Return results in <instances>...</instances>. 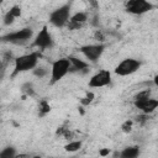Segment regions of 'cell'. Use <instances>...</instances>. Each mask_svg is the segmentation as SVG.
Instances as JSON below:
<instances>
[{
	"mask_svg": "<svg viewBox=\"0 0 158 158\" xmlns=\"http://www.w3.org/2000/svg\"><path fill=\"white\" fill-rule=\"evenodd\" d=\"M86 20H88V14L84 12V11H78V12L70 15L69 22H74V23H78V25H83Z\"/></svg>",
	"mask_w": 158,
	"mask_h": 158,
	"instance_id": "4fadbf2b",
	"label": "cell"
},
{
	"mask_svg": "<svg viewBox=\"0 0 158 158\" xmlns=\"http://www.w3.org/2000/svg\"><path fill=\"white\" fill-rule=\"evenodd\" d=\"M105 49V46L101 43H95V44H85L83 47H80V52L84 54V57L91 62L95 63L100 59V57L102 56Z\"/></svg>",
	"mask_w": 158,
	"mask_h": 158,
	"instance_id": "ba28073f",
	"label": "cell"
},
{
	"mask_svg": "<svg viewBox=\"0 0 158 158\" xmlns=\"http://www.w3.org/2000/svg\"><path fill=\"white\" fill-rule=\"evenodd\" d=\"M94 98H95V94H94L93 91H88V93L85 94V96L80 99V104H81L83 106H88L89 104H91V102L94 101Z\"/></svg>",
	"mask_w": 158,
	"mask_h": 158,
	"instance_id": "d6986e66",
	"label": "cell"
},
{
	"mask_svg": "<svg viewBox=\"0 0 158 158\" xmlns=\"http://www.w3.org/2000/svg\"><path fill=\"white\" fill-rule=\"evenodd\" d=\"M69 19H70V4H63L49 14L48 20H49V23L53 25L54 27L62 28L67 26Z\"/></svg>",
	"mask_w": 158,
	"mask_h": 158,
	"instance_id": "3957f363",
	"label": "cell"
},
{
	"mask_svg": "<svg viewBox=\"0 0 158 158\" xmlns=\"http://www.w3.org/2000/svg\"><path fill=\"white\" fill-rule=\"evenodd\" d=\"M22 90H23L26 94H28V95H32V94H33V86H32L31 83H26V84L22 86Z\"/></svg>",
	"mask_w": 158,
	"mask_h": 158,
	"instance_id": "603a6c76",
	"label": "cell"
},
{
	"mask_svg": "<svg viewBox=\"0 0 158 158\" xmlns=\"http://www.w3.org/2000/svg\"><path fill=\"white\" fill-rule=\"evenodd\" d=\"M9 12H10L15 19H17V17H20V16H21V7H20L19 5H14L12 7H10Z\"/></svg>",
	"mask_w": 158,
	"mask_h": 158,
	"instance_id": "44dd1931",
	"label": "cell"
},
{
	"mask_svg": "<svg viewBox=\"0 0 158 158\" xmlns=\"http://www.w3.org/2000/svg\"><path fill=\"white\" fill-rule=\"evenodd\" d=\"M17 154L16 148L12 146H7L0 151V158H15Z\"/></svg>",
	"mask_w": 158,
	"mask_h": 158,
	"instance_id": "2e32d148",
	"label": "cell"
},
{
	"mask_svg": "<svg viewBox=\"0 0 158 158\" xmlns=\"http://www.w3.org/2000/svg\"><path fill=\"white\" fill-rule=\"evenodd\" d=\"M132 127H133V121H132V120H127V121H125V122L121 125V130H122V132H125V133H130V132L132 131Z\"/></svg>",
	"mask_w": 158,
	"mask_h": 158,
	"instance_id": "ffe728a7",
	"label": "cell"
},
{
	"mask_svg": "<svg viewBox=\"0 0 158 158\" xmlns=\"http://www.w3.org/2000/svg\"><path fill=\"white\" fill-rule=\"evenodd\" d=\"M51 105H49V102L47 101V100H41L40 101V104H38V116H46L47 114H49L51 112Z\"/></svg>",
	"mask_w": 158,
	"mask_h": 158,
	"instance_id": "9a60e30c",
	"label": "cell"
},
{
	"mask_svg": "<svg viewBox=\"0 0 158 158\" xmlns=\"http://www.w3.org/2000/svg\"><path fill=\"white\" fill-rule=\"evenodd\" d=\"M31 158H42L41 156H33V157H31Z\"/></svg>",
	"mask_w": 158,
	"mask_h": 158,
	"instance_id": "4316f807",
	"label": "cell"
},
{
	"mask_svg": "<svg viewBox=\"0 0 158 158\" xmlns=\"http://www.w3.org/2000/svg\"><path fill=\"white\" fill-rule=\"evenodd\" d=\"M125 7L132 15H143L153 9V4L146 0H130L125 4Z\"/></svg>",
	"mask_w": 158,
	"mask_h": 158,
	"instance_id": "8992f818",
	"label": "cell"
},
{
	"mask_svg": "<svg viewBox=\"0 0 158 158\" xmlns=\"http://www.w3.org/2000/svg\"><path fill=\"white\" fill-rule=\"evenodd\" d=\"M15 158H31V156L30 154H26V153H20V154L17 153Z\"/></svg>",
	"mask_w": 158,
	"mask_h": 158,
	"instance_id": "484cf974",
	"label": "cell"
},
{
	"mask_svg": "<svg viewBox=\"0 0 158 158\" xmlns=\"http://www.w3.org/2000/svg\"><path fill=\"white\" fill-rule=\"evenodd\" d=\"M54 158H65V157H54Z\"/></svg>",
	"mask_w": 158,
	"mask_h": 158,
	"instance_id": "f1b7e54d",
	"label": "cell"
},
{
	"mask_svg": "<svg viewBox=\"0 0 158 158\" xmlns=\"http://www.w3.org/2000/svg\"><path fill=\"white\" fill-rule=\"evenodd\" d=\"M151 94H152V91H151L149 89H144V90H142V91H139V93H137V94L135 95V98H133V101L147 100V99L152 98V96H151Z\"/></svg>",
	"mask_w": 158,
	"mask_h": 158,
	"instance_id": "ac0fdd59",
	"label": "cell"
},
{
	"mask_svg": "<svg viewBox=\"0 0 158 158\" xmlns=\"http://www.w3.org/2000/svg\"><path fill=\"white\" fill-rule=\"evenodd\" d=\"M83 146V142L81 141H78V139H72L69 141L65 146H64V151L65 152H69V153H74V152H78Z\"/></svg>",
	"mask_w": 158,
	"mask_h": 158,
	"instance_id": "5bb4252c",
	"label": "cell"
},
{
	"mask_svg": "<svg viewBox=\"0 0 158 158\" xmlns=\"http://www.w3.org/2000/svg\"><path fill=\"white\" fill-rule=\"evenodd\" d=\"M109 153H110L109 148H102V149L99 151V156L100 157H106V156H109Z\"/></svg>",
	"mask_w": 158,
	"mask_h": 158,
	"instance_id": "cb8c5ba5",
	"label": "cell"
},
{
	"mask_svg": "<svg viewBox=\"0 0 158 158\" xmlns=\"http://www.w3.org/2000/svg\"><path fill=\"white\" fill-rule=\"evenodd\" d=\"M95 38H96L98 41H104V36H102V33H101L100 31H96V35H95Z\"/></svg>",
	"mask_w": 158,
	"mask_h": 158,
	"instance_id": "d4e9b609",
	"label": "cell"
},
{
	"mask_svg": "<svg viewBox=\"0 0 158 158\" xmlns=\"http://www.w3.org/2000/svg\"><path fill=\"white\" fill-rule=\"evenodd\" d=\"M33 75H36L37 78H44L49 74V69L47 67H43V65H37L33 70H32Z\"/></svg>",
	"mask_w": 158,
	"mask_h": 158,
	"instance_id": "e0dca14e",
	"label": "cell"
},
{
	"mask_svg": "<svg viewBox=\"0 0 158 158\" xmlns=\"http://www.w3.org/2000/svg\"><path fill=\"white\" fill-rule=\"evenodd\" d=\"M111 83V72L107 69H101L90 77L88 85L90 88H102Z\"/></svg>",
	"mask_w": 158,
	"mask_h": 158,
	"instance_id": "9c48e42d",
	"label": "cell"
},
{
	"mask_svg": "<svg viewBox=\"0 0 158 158\" xmlns=\"http://www.w3.org/2000/svg\"><path fill=\"white\" fill-rule=\"evenodd\" d=\"M53 37L48 30L47 26H43L38 33L36 35L35 40H33V46H36L37 48L40 49H48V48H52L53 47Z\"/></svg>",
	"mask_w": 158,
	"mask_h": 158,
	"instance_id": "52a82bcc",
	"label": "cell"
},
{
	"mask_svg": "<svg viewBox=\"0 0 158 158\" xmlns=\"http://www.w3.org/2000/svg\"><path fill=\"white\" fill-rule=\"evenodd\" d=\"M41 58V54L38 52H30L22 56H19L15 58V64H14V70L11 77H16L20 73L33 70L38 65V60Z\"/></svg>",
	"mask_w": 158,
	"mask_h": 158,
	"instance_id": "6da1fadb",
	"label": "cell"
},
{
	"mask_svg": "<svg viewBox=\"0 0 158 158\" xmlns=\"http://www.w3.org/2000/svg\"><path fill=\"white\" fill-rule=\"evenodd\" d=\"M133 105L136 109L142 111L144 115L152 114L157 107H158V100L154 98H149L147 100H141V101H133Z\"/></svg>",
	"mask_w": 158,
	"mask_h": 158,
	"instance_id": "30bf717a",
	"label": "cell"
},
{
	"mask_svg": "<svg viewBox=\"0 0 158 158\" xmlns=\"http://www.w3.org/2000/svg\"><path fill=\"white\" fill-rule=\"evenodd\" d=\"M33 36V30L31 27H23L21 30L10 32L4 35L0 40L4 42H10V43H15V44H20V43H25L27 41H30Z\"/></svg>",
	"mask_w": 158,
	"mask_h": 158,
	"instance_id": "5b68a950",
	"label": "cell"
},
{
	"mask_svg": "<svg viewBox=\"0 0 158 158\" xmlns=\"http://www.w3.org/2000/svg\"><path fill=\"white\" fill-rule=\"evenodd\" d=\"M1 67H2V62H1V59H0V69H1Z\"/></svg>",
	"mask_w": 158,
	"mask_h": 158,
	"instance_id": "83f0119b",
	"label": "cell"
},
{
	"mask_svg": "<svg viewBox=\"0 0 158 158\" xmlns=\"http://www.w3.org/2000/svg\"><path fill=\"white\" fill-rule=\"evenodd\" d=\"M139 154H141V149L138 146H128L125 147L118 153V158H138Z\"/></svg>",
	"mask_w": 158,
	"mask_h": 158,
	"instance_id": "7c38bea8",
	"label": "cell"
},
{
	"mask_svg": "<svg viewBox=\"0 0 158 158\" xmlns=\"http://www.w3.org/2000/svg\"><path fill=\"white\" fill-rule=\"evenodd\" d=\"M70 72V62L67 58H59L57 60H54L51 65V79H49V84L53 85L56 83H58L59 80H62L68 73Z\"/></svg>",
	"mask_w": 158,
	"mask_h": 158,
	"instance_id": "7a4b0ae2",
	"label": "cell"
},
{
	"mask_svg": "<svg viewBox=\"0 0 158 158\" xmlns=\"http://www.w3.org/2000/svg\"><path fill=\"white\" fill-rule=\"evenodd\" d=\"M2 20H4V23H5L6 26H9V25H12V23H14L15 17H14L9 11H7V12L4 15V19H2Z\"/></svg>",
	"mask_w": 158,
	"mask_h": 158,
	"instance_id": "7402d4cb",
	"label": "cell"
},
{
	"mask_svg": "<svg viewBox=\"0 0 158 158\" xmlns=\"http://www.w3.org/2000/svg\"><path fill=\"white\" fill-rule=\"evenodd\" d=\"M69 62H70V72H81V70H85L89 68V63L78 58V57H73V56H69L68 57Z\"/></svg>",
	"mask_w": 158,
	"mask_h": 158,
	"instance_id": "8fae6325",
	"label": "cell"
},
{
	"mask_svg": "<svg viewBox=\"0 0 158 158\" xmlns=\"http://www.w3.org/2000/svg\"><path fill=\"white\" fill-rule=\"evenodd\" d=\"M141 60L136 58H125L115 67V74L118 77H127L136 73L141 68Z\"/></svg>",
	"mask_w": 158,
	"mask_h": 158,
	"instance_id": "277c9868",
	"label": "cell"
}]
</instances>
